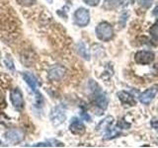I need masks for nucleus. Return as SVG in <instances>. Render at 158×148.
I'll return each instance as SVG.
<instances>
[{"mask_svg": "<svg viewBox=\"0 0 158 148\" xmlns=\"http://www.w3.org/2000/svg\"><path fill=\"white\" fill-rule=\"evenodd\" d=\"M66 73V69L61 65H54L48 70V79L52 81H60Z\"/></svg>", "mask_w": 158, "mask_h": 148, "instance_id": "39448f33", "label": "nucleus"}, {"mask_svg": "<svg viewBox=\"0 0 158 148\" xmlns=\"http://www.w3.org/2000/svg\"><path fill=\"white\" fill-rule=\"evenodd\" d=\"M138 3L140 4V6H142L143 8L148 9L152 6L153 4V0H138Z\"/></svg>", "mask_w": 158, "mask_h": 148, "instance_id": "a211bd4d", "label": "nucleus"}, {"mask_svg": "<svg viewBox=\"0 0 158 148\" xmlns=\"http://www.w3.org/2000/svg\"><path fill=\"white\" fill-rule=\"evenodd\" d=\"M69 130L75 135H83L86 130L82 121L77 120V118H73L72 122L70 123V126H69Z\"/></svg>", "mask_w": 158, "mask_h": 148, "instance_id": "1a4fd4ad", "label": "nucleus"}, {"mask_svg": "<svg viewBox=\"0 0 158 148\" xmlns=\"http://www.w3.org/2000/svg\"><path fill=\"white\" fill-rule=\"evenodd\" d=\"M114 122V117H107L105 120H103L98 125V126L96 127L97 130H109L111 127V125Z\"/></svg>", "mask_w": 158, "mask_h": 148, "instance_id": "4468645a", "label": "nucleus"}, {"mask_svg": "<svg viewBox=\"0 0 158 148\" xmlns=\"http://www.w3.org/2000/svg\"><path fill=\"white\" fill-rule=\"evenodd\" d=\"M35 147H49V146H52V144H47V143H38V144H35L34 145Z\"/></svg>", "mask_w": 158, "mask_h": 148, "instance_id": "b1692460", "label": "nucleus"}, {"mask_svg": "<svg viewBox=\"0 0 158 148\" xmlns=\"http://www.w3.org/2000/svg\"><path fill=\"white\" fill-rule=\"evenodd\" d=\"M65 118H66V116H65V113H64V111L60 107H56L52 111L51 120L54 125H61V123L65 121Z\"/></svg>", "mask_w": 158, "mask_h": 148, "instance_id": "0eeeda50", "label": "nucleus"}, {"mask_svg": "<svg viewBox=\"0 0 158 148\" xmlns=\"http://www.w3.org/2000/svg\"><path fill=\"white\" fill-rule=\"evenodd\" d=\"M149 34L151 35L153 39L158 42V22H156L153 26H151V28L149 29Z\"/></svg>", "mask_w": 158, "mask_h": 148, "instance_id": "dca6fc26", "label": "nucleus"}, {"mask_svg": "<svg viewBox=\"0 0 158 148\" xmlns=\"http://www.w3.org/2000/svg\"><path fill=\"white\" fill-rule=\"evenodd\" d=\"M84 3L89 5V6H97V5L99 4V2H100V0H83Z\"/></svg>", "mask_w": 158, "mask_h": 148, "instance_id": "aec40b11", "label": "nucleus"}, {"mask_svg": "<svg viewBox=\"0 0 158 148\" xmlns=\"http://www.w3.org/2000/svg\"><path fill=\"white\" fill-rule=\"evenodd\" d=\"M154 53L147 51H137L135 56V60L138 64H142V65H146V64H150L154 60Z\"/></svg>", "mask_w": 158, "mask_h": 148, "instance_id": "7ed1b4c3", "label": "nucleus"}, {"mask_svg": "<svg viewBox=\"0 0 158 148\" xmlns=\"http://www.w3.org/2000/svg\"><path fill=\"white\" fill-rule=\"evenodd\" d=\"M118 97L120 99V101L122 102L123 105H127V106H135V99H133V97L130 93H127L126 91L118 92Z\"/></svg>", "mask_w": 158, "mask_h": 148, "instance_id": "9d476101", "label": "nucleus"}, {"mask_svg": "<svg viewBox=\"0 0 158 148\" xmlns=\"http://www.w3.org/2000/svg\"><path fill=\"white\" fill-rule=\"evenodd\" d=\"M10 99H11L12 105L14 106L15 109H17V110H22L24 108L23 95L18 88L14 89V90L11 91V93H10Z\"/></svg>", "mask_w": 158, "mask_h": 148, "instance_id": "423d86ee", "label": "nucleus"}, {"mask_svg": "<svg viewBox=\"0 0 158 148\" xmlns=\"http://www.w3.org/2000/svg\"><path fill=\"white\" fill-rule=\"evenodd\" d=\"M151 126L154 128L155 130H157L158 131V121L157 120H155V118H153V120L151 121Z\"/></svg>", "mask_w": 158, "mask_h": 148, "instance_id": "412c9836", "label": "nucleus"}, {"mask_svg": "<svg viewBox=\"0 0 158 148\" xmlns=\"http://www.w3.org/2000/svg\"><path fill=\"white\" fill-rule=\"evenodd\" d=\"M16 1L19 5H21V6L29 7V6L34 5L35 2H36V0H16Z\"/></svg>", "mask_w": 158, "mask_h": 148, "instance_id": "f3484780", "label": "nucleus"}, {"mask_svg": "<svg viewBox=\"0 0 158 148\" xmlns=\"http://www.w3.org/2000/svg\"><path fill=\"white\" fill-rule=\"evenodd\" d=\"M81 117H82L85 121H90V120H91V118H90V116H89L87 113H81Z\"/></svg>", "mask_w": 158, "mask_h": 148, "instance_id": "4be33fe9", "label": "nucleus"}, {"mask_svg": "<svg viewBox=\"0 0 158 148\" xmlns=\"http://www.w3.org/2000/svg\"><path fill=\"white\" fill-rule=\"evenodd\" d=\"M95 102L97 104V106L99 108H101L102 110H106L108 107V98L104 93H101V91L99 90L98 93H96V97H95Z\"/></svg>", "mask_w": 158, "mask_h": 148, "instance_id": "9b49d317", "label": "nucleus"}, {"mask_svg": "<svg viewBox=\"0 0 158 148\" xmlns=\"http://www.w3.org/2000/svg\"><path fill=\"white\" fill-rule=\"evenodd\" d=\"M157 91H158L157 86H153V87H151L149 89H147V90H145L139 96V101H140V103L143 104V105H148V104H150L151 101L156 96Z\"/></svg>", "mask_w": 158, "mask_h": 148, "instance_id": "6e6552de", "label": "nucleus"}, {"mask_svg": "<svg viewBox=\"0 0 158 148\" xmlns=\"http://www.w3.org/2000/svg\"><path fill=\"white\" fill-rule=\"evenodd\" d=\"M77 51L83 58H85L86 60H89V59H90V54H89L85 44H84L83 43H79L77 44Z\"/></svg>", "mask_w": 158, "mask_h": 148, "instance_id": "2eb2a0df", "label": "nucleus"}, {"mask_svg": "<svg viewBox=\"0 0 158 148\" xmlns=\"http://www.w3.org/2000/svg\"><path fill=\"white\" fill-rule=\"evenodd\" d=\"M5 63L7 64V67H8V68H10L11 70H14V65H13V62H12V61H11V62H8V61H7V59H6V60H5Z\"/></svg>", "mask_w": 158, "mask_h": 148, "instance_id": "393cba45", "label": "nucleus"}, {"mask_svg": "<svg viewBox=\"0 0 158 148\" xmlns=\"http://www.w3.org/2000/svg\"><path fill=\"white\" fill-rule=\"evenodd\" d=\"M5 105V99H4V96H3V93L0 91V107Z\"/></svg>", "mask_w": 158, "mask_h": 148, "instance_id": "5701e85b", "label": "nucleus"}, {"mask_svg": "<svg viewBox=\"0 0 158 148\" xmlns=\"http://www.w3.org/2000/svg\"><path fill=\"white\" fill-rule=\"evenodd\" d=\"M118 126L120 128H125V130H128L131 127V123H127L125 121V120H121V121L118 122Z\"/></svg>", "mask_w": 158, "mask_h": 148, "instance_id": "6ab92c4d", "label": "nucleus"}, {"mask_svg": "<svg viewBox=\"0 0 158 148\" xmlns=\"http://www.w3.org/2000/svg\"><path fill=\"white\" fill-rule=\"evenodd\" d=\"M114 35V29L108 22H102L96 27V36L102 42L111 41Z\"/></svg>", "mask_w": 158, "mask_h": 148, "instance_id": "f257e3e1", "label": "nucleus"}, {"mask_svg": "<svg viewBox=\"0 0 158 148\" xmlns=\"http://www.w3.org/2000/svg\"><path fill=\"white\" fill-rule=\"evenodd\" d=\"M48 3H52V0H48Z\"/></svg>", "mask_w": 158, "mask_h": 148, "instance_id": "bb28decb", "label": "nucleus"}, {"mask_svg": "<svg viewBox=\"0 0 158 148\" xmlns=\"http://www.w3.org/2000/svg\"><path fill=\"white\" fill-rule=\"evenodd\" d=\"M22 76L24 78V80L26 81V83L30 86V88L32 89L33 91H35L37 89V79L33 74L30 72H24L22 73Z\"/></svg>", "mask_w": 158, "mask_h": 148, "instance_id": "ddd939ff", "label": "nucleus"}, {"mask_svg": "<svg viewBox=\"0 0 158 148\" xmlns=\"http://www.w3.org/2000/svg\"><path fill=\"white\" fill-rule=\"evenodd\" d=\"M125 0H105L103 3V8L108 11H112L118 8L123 3Z\"/></svg>", "mask_w": 158, "mask_h": 148, "instance_id": "f8f14e48", "label": "nucleus"}, {"mask_svg": "<svg viewBox=\"0 0 158 148\" xmlns=\"http://www.w3.org/2000/svg\"><path fill=\"white\" fill-rule=\"evenodd\" d=\"M0 145H1V140H0Z\"/></svg>", "mask_w": 158, "mask_h": 148, "instance_id": "cd10ccee", "label": "nucleus"}, {"mask_svg": "<svg viewBox=\"0 0 158 148\" xmlns=\"http://www.w3.org/2000/svg\"><path fill=\"white\" fill-rule=\"evenodd\" d=\"M5 138L9 143H13V144H17L20 143L24 139V132L22 130H18V128H13V130H9L5 133Z\"/></svg>", "mask_w": 158, "mask_h": 148, "instance_id": "20e7f679", "label": "nucleus"}, {"mask_svg": "<svg viewBox=\"0 0 158 148\" xmlns=\"http://www.w3.org/2000/svg\"><path fill=\"white\" fill-rule=\"evenodd\" d=\"M153 15H155L156 17H158V5L154 8V10H153Z\"/></svg>", "mask_w": 158, "mask_h": 148, "instance_id": "a878e982", "label": "nucleus"}, {"mask_svg": "<svg viewBox=\"0 0 158 148\" xmlns=\"http://www.w3.org/2000/svg\"><path fill=\"white\" fill-rule=\"evenodd\" d=\"M74 21L79 27H86L90 22V13L86 8H79L74 13Z\"/></svg>", "mask_w": 158, "mask_h": 148, "instance_id": "f03ea898", "label": "nucleus"}]
</instances>
